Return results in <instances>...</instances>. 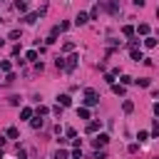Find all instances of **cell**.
<instances>
[{"label": "cell", "mask_w": 159, "mask_h": 159, "mask_svg": "<svg viewBox=\"0 0 159 159\" xmlns=\"http://www.w3.org/2000/svg\"><path fill=\"white\" fill-rule=\"evenodd\" d=\"M97 102H99V94H97L94 90H85V105L92 107V105H97Z\"/></svg>", "instance_id": "1"}, {"label": "cell", "mask_w": 159, "mask_h": 159, "mask_svg": "<svg viewBox=\"0 0 159 159\" xmlns=\"http://www.w3.org/2000/svg\"><path fill=\"white\" fill-rule=\"evenodd\" d=\"M92 144H94L97 149H99V147H107V144H109V134H97V137L92 139Z\"/></svg>", "instance_id": "2"}, {"label": "cell", "mask_w": 159, "mask_h": 159, "mask_svg": "<svg viewBox=\"0 0 159 159\" xmlns=\"http://www.w3.org/2000/svg\"><path fill=\"white\" fill-rule=\"evenodd\" d=\"M77 62H80V55H72V57H67V62H65V70H75L77 67Z\"/></svg>", "instance_id": "3"}, {"label": "cell", "mask_w": 159, "mask_h": 159, "mask_svg": "<svg viewBox=\"0 0 159 159\" xmlns=\"http://www.w3.org/2000/svg\"><path fill=\"white\" fill-rule=\"evenodd\" d=\"M102 3H105V8L109 13H119V3H117V0H102Z\"/></svg>", "instance_id": "4"}, {"label": "cell", "mask_w": 159, "mask_h": 159, "mask_svg": "<svg viewBox=\"0 0 159 159\" xmlns=\"http://www.w3.org/2000/svg\"><path fill=\"white\" fill-rule=\"evenodd\" d=\"M57 102H60V107H70V105H72V97H70V94H60Z\"/></svg>", "instance_id": "5"}, {"label": "cell", "mask_w": 159, "mask_h": 159, "mask_svg": "<svg viewBox=\"0 0 159 159\" xmlns=\"http://www.w3.org/2000/svg\"><path fill=\"white\" fill-rule=\"evenodd\" d=\"M87 20H90V15H87V13H77V17H75V25H85Z\"/></svg>", "instance_id": "6"}, {"label": "cell", "mask_w": 159, "mask_h": 159, "mask_svg": "<svg viewBox=\"0 0 159 159\" xmlns=\"http://www.w3.org/2000/svg\"><path fill=\"white\" fill-rule=\"evenodd\" d=\"M37 17H40V13H28V15L23 17V20H25V23H30V25H32V23H35Z\"/></svg>", "instance_id": "7"}, {"label": "cell", "mask_w": 159, "mask_h": 159, "mask_svg": "<svg viewBox=\"0 0 159 159\" xmlns=\"http://www.w3.org/2000/svg\"><path fill=\"white\" fill-rule=\"evenodd\" d=\"M32 117V109L30 107H23V109H20V119H30Z\"/></svg>", "instance_id": "8"}, {"label": "cell", "mask_w": 159, "mask_h": 159, "mask_svg": "<svg viewBox=\"0 0 159 159\" xmlns=\"http://www.w3.org/2000/svg\"><path fill=\"white\" fill-rule=\"evenodd\" d=\"M15 10L25 13V10H28V3H25V0H15Z\"/></svg>", "instance_id": "9"}, {"label": "cell", "mask_w": 159, "mask_h": 159, "mask_svg": "<svg viewBox=\"0 0 159 159\" xmlns=\"http://www.w3.org/2000/svg\"><path fill=\"white\" fill-rule=\"evenodd\" d=\"M132 60H137V62H139V60H142V62H144V55H142V50H132Z\"/></svg>", "instance_id": "10"}, {"label": "cell", "mask_w": 159, "mask_h": 159, "mask_svg": "<svg viewBox=\"0 0 159 159\" xmlns=\"http://www.w3.org/2000/svg\"><path fill=\"white\" fill-rule=\"evenodd\" d=\"M77 114H80V119H90V109H87V107H80Z\"/></svg>", "instance_id": "11"}, {"label": "cell", "mask_w": 159, "mask_h": 159, "mask_svg": "<svg viewBox=\"0 0 159 159\" xmlns=\"http://www.w3.org/2000/svg\"><path fill=\"white\" fill-rule=\"evenodd\" d=\"M97 129H99V122H90L87 124V134H94Z\"/></svg>", "instance_id": "12"}, {"label": "cell", "mask_w": 159, "mask_h": 159, "mask_svg": "<svg viewBox=\"0 0 159 159\" xmlns=\"http://www.w3.org/2000/svg\"><path fill=\"white\" fill-rule=\"evenodd\" d=\"M0 70H3V72H10V70H13L10 60H3V62H0Z\"/></svg>", "instance_id": "13"}, {"label": "cell", "mask_w": 159, "mask_h": 159, "mask_svg": "<svg viewBox=\"0 0 159 159\" xmlns=\"http://www.w3.org/2000/svg\"><path fill=\"white\" fill-rule=\"evenodd\" d=\"M137 32H139V35H149V25H147V23H142V25L137 28Z\"/></svg>", "instance_id": "14"}, {"label": "cell", "mask_w": 159, "mask_h": 159, "mask_svg": "<svg viewBox=\"0 0 159 159\" xmlns=\"http://www.w3.org/2000/svg\"><path fill=\"white\" fill-rule=\"evenodd\" d=\"M55 159H70V154H67L65 149H57V152H55Z\"/></svg>", "instance_id": "15"}, {"label": "cell", "mask_w": 159, "mask_h": 159, "mask_svg": "<svg viewBox=\"0 0 159 159\" xmlns=\"http://www.w3.org/2000/svg\"><path fill=\"white\" fill-rule=\"evenodd\" d=\"M25 60H30V62H37V50H30V52L25 55Z\"/></svg>", "instance_id": "16"}, {"label": "cell", "mask_w": 159, "mask_h": 159, "mask_svg": "<svg viewBox=\"0 0 159 159\" xmlns=\"http://www.w3.org/2000/svg\"><path fill=\"white\" fill-rule=\"evenodd\" d=\"M122 35L132 37V35H134V28H132V25H124V28H122Z\"/></svg>", "instance_id": "17"}, {"label": "cell", "mask_w": 159, "mask_h": 159, "mask_svg": "<svg viewBox=\"0 0 159 159\" xmlns=\"http://www.w3.org/2000/svg\"><path fill=\"white\" fill-rule=\"evenodd\" d=\"M112 92L114 94H124V85H112Z\"/></svg>", "instance_id": "18"}, {"label": "cell", "mask_w": 159, "mask_h": 159, "mask_svg": "<svg viewBox=\"0 0 159 159\" xmlns=\"http://www.w3.org/2000/svg\"><path fill=\"white\" fill-rule=\"evenodd\" d=\"M122 109H124V112H127V114H129V112H132V109H134V105H132V102H129V99H124V105H122Z\"/></svg>", "instance_id": "19"}, {"label": "cell", "mask_w": 159, "mask_h": 159, "mask_svg": "<svg viewBox=\"0 0 159 159\" xmlns=\"http://www.w3.org/2000/svg\"><path fill=\"white\" fill-rule=\"evenodd\" d=\"M17 134H20L17 127H10V129H8V137H10V139H17Z\"/></svg>", "instance_id": "20"}, {"label": "cell", "mask_w": 159, "mask_h": 159, "mask_svg": "<svg viewBox=\"0 0 159 159\" xmlns=\"http://www.w3.org/2000/svg\"><path fill=\"white\" fill-rule=\"evenodd\" d=\"M97 17H99V5L92 8V13H90V20H97Z\"/></svg>", "instance_id": "21"}, {"label": "cell", "mask_w": 159, "mask_h": 159, "mask_svg": "<svg viewBox=\"0 0 159 159\" xmlns=\"http://www.w3.org/2000/svg\"><path fill=\"white\" fill-rule=\"evenodd\" d=\"M144 45H147V47H154V45H157V37H147Z\"/></svg>", "instance_id": "22"}, {"label": "cell", "mask_w": 159, "mask_h": 159, "mask_svg": "<svg viewBox=\"0 0 159 159\" xmlns=\"http://www.w3.org/2000/svg\"><path fill=\"white\" fill-rule=\"evenodd\" d=\"M15 80H17V77H15L13 72H8V77H5V85H13V82H15Z\"/></svg>", "instance_id": "23"}, {"label": "cell", "mask_w": 159, "mask_h": 159, "mask_svg": "<svg viewBox=\"0 0 159 159\" xmlns=\"http://www.w3.org/2000/svg\"><path fill=\"white\" fill-rule=\"evenodd\" d=\"M55 65H57V70H65V60H62V57H57V60H55Z\"/></svg>", "instance_id": "24"}, {"label": "cell", "mask_w": 159, "mask_h": 159, "mask_svg": "<svg viewBox=\"0 0 159 159\" xmlns=\"http://www.w3.org/2000/svg\"><path fill=\"white\" fill-rule=\"evenodd\" d=\"M137 85H139V87H149V80L142 77V80H137Z\"/></svg>", "instance_id": "25"}, {"label": "cell", "mask_w": 159, "mask_h": 159, "mask_svg": "<svg viewBox=\"0 0 159 159\" xmlns=\"http://www.w3.org/2000/svg\"><path fill=\"white\" fill-rule=\"evenodd\" d=\"M62 50H65V52H72V50H75V43H65Z\"/></svg>", "instance_id": "26"}, {"label": "cell", "mask_w": 159, "mask_h": 159, "mask_svg": "<svg viewBox=\"0 0 159 159\" xmlns=\"http://www.w3.org/2000/svg\"><path fill=\"white\" fill-rule=\"evenodd\" d=\"M32 127H35V129H40V127H43V119L35 117V119H32Z\"/></svg>", "instance_id": "27"}, {"label": "cell", "mask_w": 159, "mask_h": 159, "mask_svg": "<svg viewBox=\"0 0 159 159\" xmlns=\"http://www.w3.org/2000/svg\"><path fill=\"white\" fill-rule=\"evenodd\" d=\"M137 139H139V142H147L149 134H147V132H139V134H137Z\"/></svg>", "instance_id": "28"}, {"label": "cell", "mask_w": 159, "mask_h": 159, "mask_svg": "<svg viewBox=\"0 0 159 159\" xmlns=\"http://www.w3.org/2000/svg\"><path fill=\"white\" fill-rule=\"evenodd\" d=\"M152 137H159V122H154V127H152Z\"/></svg>", "instance_id": "29"}, {"label": "cell", "mask_w": 159, "mask_h": 159, "mask_svg": "<svg viewBox=\"0 0 159 159\" xmlns=\"http://www.w3.org/2000/svg\"><path fill=\"white\" fill-rule=\"evenodd\" d=\"M17 157H20V159H25V157H28V152H25L23 147H17Z\"/></svg>", "instance_id": "30"}, {"label": "cell", "mask_w": 159, "mask_h": 159, "mask_svg": "<svg viewBox=\"0 0 159 159\" xmlns=\"http://www.w3.org/2000/svg\"><path fill=\"white\" fill-rule=\"evenodd\" d=\"M57 28H60V32H65V30H70V23H60Z\"/></svg>", "instance_id": "31"}, {"label": "cell", "mask_w": 159, "mask_h": 159, "mask_svg": "<svg viewBox=\"0 0 159 159\" xmlns=\"http://www.w3.org/2000/svg\"><path fill=\"white\" fill-rule=\"evenodd\" d=\"M105 82L107 85H114V75H105Z\"/></svg>", "instance_id": "32"}, {"label": "cell", "mask_w": 159, "mask_h": 159, "mask_svg": "<svg viewBox=\"0 0 159 159\" xmlns=\"http://www.w3.org/2000/svg\"><path fill=\"white\" fill-rule=\"evenodd\" d=\"M72 159H82V149H75L72 152Z\"/></svg>", "instance_id": "33"}, {"label": "cell", "mask_w": 159, "mask_h": 159, "mask_svg": "<svg viewBox=\"0 0 159 159\" xmlns=\"http://www.w3.org/2000/svg\"><path fill=\"white\" fill-rule=\"evenodd\" d=\"M10 40H20V30H13L10 32Z\"/></svg>", "instance_id": "34"}, {"label": "cell", "mask_w": 159, "mask_h": 159, "mask_svg": "<svg viewBox=\"0 0 159 159\" xmlns=\"http://www.w3.org/2000/svg\"><path fill=\"white\" fill-rule=\"evenodd\" d=\"M132 3H134L137 8H142V5H144V0H132Z\"/></svg>", "instance_id": "35"}, {"label": "cell", "mask_w": 159, "mask_h": 159, "mask_svg": "<svg viewBox=\"0 0 159 159\" xmlns=\"http://www.w3.org/2000/svg\"><path fill=\"white\" fill-rule=\"evenodd\" d=\"M154 114H157V117H159V105H154Z\"/></svg>", "instance_id": "36"}, {"label": "cell", "mask_w": 159, "mask_h": 159, "mask_svg": "<svg viewBox=\"0 0 159 159\" xmlns=\"http://www.w3.org/2000/svg\"><path fill=\"white\" fill-rule=\"evenodd\" d=\"M3 45H5V40H0V47H3Z\"/></svg>", "instance_id": "37"}]
</instances>
